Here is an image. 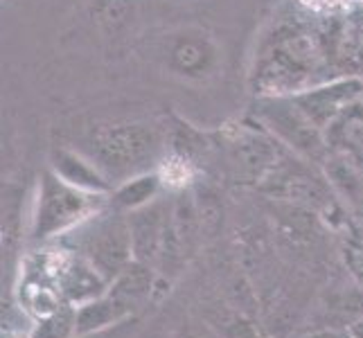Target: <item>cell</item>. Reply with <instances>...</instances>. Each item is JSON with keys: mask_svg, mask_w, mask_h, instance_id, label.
<instances>
[{"mask_svg": "<svg viewBox=\"0 0 363 338\" xmlns=\"http://www.w3.org/2000/svg\"><path fill=\"white\" fill-rule=\"evenodd\" d=\"M74 320H77V311H74V307L68 311L59 309L57 314L43 318L36 338H77Z\"/></svg>", "mask_w": 363, "mask_h": 338, "instance_id": "9a60e30c", "label": "cell"}, {"mask_svg": "<svg viewBox=\"0 0 363 338\" xmlns=\"http://www.w3.org/2000/svg\"><path fill=\"white\" fill-rule=\"evenodd\" d=\"M106 289L108 282L84 257L72 259L70 264L64 266V273H61V291H64V295L74 307L86 305L91 300L104 295Z\"/></svg>", "mask_w": 363, "mask_h": 338, "instance_id": "5bb4252c", "label": "cell"}, {"mask_svg": "<svg viewBox=\"0 0 363 338\" xmlns=\"http://www.w3.org/2000/svg\"><path fill=\"white\" fill-rule=\"evenodd\" d=\"M314 338H354V336L350 334V332H345V334H341V332H328V334H318Z\"/></svg>", "mask_w": 363, "mask_h": 338, "instance_id": "e0dca14e", "label": "cell"}, {"mask_svg": "<svg viewBox=\"0 0 363 338\" xmlns=\"http://www.w3.org/2000/svg\"><path fill=\"white\" fill-rule=\"evenodd\" d=\"M325 176L354 215L363 217V162L350 156L330 154L325 160Z\"/></svg>", "mask_w": 363, "mask_h": 338, "instance_id": "8fae6325", "label": "cell"}, {"mask_svg": "<svg viewBox=\"0 0 363 338\" xmlns=\"http://www.w3.org/2000/svg\"><path fill=\"white\" fill-rule=\"evenodd\" d=\"M294 3L309 16L318 18H336L345 14L352 0H294Z\"/></svg>", "mask_w": 363, "mask_h": 338, "instance_id": "2e32d148", "label": "cell"}, {"mask_svg": "<svg viewBox=\"0 0 363 338\" xmlns=\"http://www.w3.org/2000/svg\"><path fill=\"white\" fill-rule=\"evenodd\" d=\"M361 104H363V97H361Z\"/></svg>", "mask_w": 363, "mask_h": 338, "instance_id": "ffe728a7", "label": "cell"}, {"mask_svg": "<svg viewBox=\"0 0 363 338\" xmlns=\"http://www.w3.org/2000/svg\"><path fill=\"white\" fill-rule=\"evenodd\" d=\"M334 66V30L328 34L314 25L286 21L275 25L257 50L250 72L253 93L257 97L294 95L336 77Z\"/></svg>", "mask_w": 363, "mask_h": 338, "instance_id": "6da1fadb", "label": "cell"}, {"mask_svg": "<svg viewBox=\"0 0 363 338\" xmlns=\"http://www.w3.org/2000/svg\"><path fill=\"white\" fill-rule=\"evenodd\" d=\"M108 196L91 194L61 181L55 171L45 169L36 183L30 210V237L48 242L59 235L82 228L108 208Z\"/></svg>", "mask_w": 363, "mask_h": 338, "instance_id": "7a4b0ae2", "label": "cell"}, {"mask_svg": "<svg viewBox=\"0 0 363 338\" xmlns=\"http://www.w3.org/2000/svg\"><path fill=\"white\" fill-rule=\"evenodd\" d=\"M48 169L55 171L68 185L77 187V190L104 196H111V192H113V181L106 176L104 169L91 156H84L82 152H74V149H55L52 156H50Z\"/></svg>", "mask_w": 363, "mask_h": 338, "instance_id": "9c48e42d", "label": "cell"}, {"mask_svg": "<svg viewBox=\"0 0 363 338\" xmlns=\"http://www.w3.org/2000/svg\"><path fill=\"white\" fill-rule=\"evenodd\" d=\"M74 311H77V320H74L77 338L106 332L111 327H116V325H122L133 314L122 300H118L113 293H108V289L104 295L91 300V303L74 307Z\"/></svg>", "mask_w": 363, "mask_h": 338, "instance_id": "30bf717a", "label": "cell"}, {"mask_svg": "<svg viewBox=\"0 0 363 338\" xmlns=\"http://www.w3.org/2000/svg\"><path fill=\"white\" fill-rule=\"evenodd\" d=\"M294 104L305 113V118L318 127L323 133L343 113L361 102L363 77L361 74H336V77L320 81L316 86L289 95Z\"/></svg>", "mask_w": 363, "mask_h": 338, "instance_id": "52a82bcc", "label": "cell"}, {"mask_svg": "<svg viewBox=\"0 0 363 338\" xmlns=\"http://www.w3.org/2000/svg\"><path fill=\"white\" fill-rule=\"evenodd\" d=\"M352 5H357L359 9H363V0H352Z\"/></svg>", "mask_w": 363, "mask_h": 338, "instance_id": "d6986e66", "label": "cell"}, {"mask_svg": "<svg viewBox=\"0 0 363 338\" xmlns=\"http://www.w3.org/2000/svg\"><path fill=\"white\" fill-rule=\"evenodd\" d=\"M169 205H165L156 198L154 203H149L140 210L127 212L129 230H131V242H133V257L135 261L147 266H154L162 244H165L167 235V223H169Z\"/></svg>", "mask_w": 363, "mask_h": 338, "instance_id": "ba28073f", "label": "cell"}, {"mask_svg": "<svg viewBox=\"0 0 363 338\" xmlns=\"http://www.w3.org/2000/svg\"><path fill=\"white\" fill-rule=\"evenodd\" d=\"M330 154L350 156L363 162V104L357 102L325 129Z\"/></svg>", "mask_w": 363, "mask_h": 338, "instance_id": "4fadbf2b", "label": "cell"}, {"mask_svg": "<svg viewBox=\"0 0 363 338\" xmlns=\"http://www.w3.org/2000/svg\"><path fill=\"white\" fill-rule=\"evenodd\" d=\"M82 228L86 230L84 237V253L82 257L91 261V266L102 275L111 284L118 275L127 269L133 257V242L127 215L113 208L111 215L106 210L97 215Z\"/></svg>", "mask_w": 363, "mask_h": 338, "instance_id": "8992f818", "label": "cell"}, {"mask_svg": "<svg viewBox=\"0 0 363 338\" xmlns=\"http://www.w3.org/2000/svg\"><path fill=\"white\" fill-rule=\"evenodd\" d=\"M253 116L257 127L269 131L282 147L291 149L305 162L325 165V160L330 158L325 133L305 118V113L294 104L289 95L257 97Z\"/></svg>", "mask_w": 363, "mask_h": 338, "instance_id": "5b68a950", "label": "cell"}, {"mask_svg": "<svg viewBox=\"0 0 363 338\" xmlns=\"http://www.w3.org/2000/svg\"><path fill=\"white\" fill-rule=\"evenodd\" d=\"M165 149L160 129L149 122H113L91 135V158L108 179H129L152 167Z\"/></svg>", "mask_w": 363, "mask_h": 338, "instance_id": "3957f363", "label": "cell"}, {"mask_svg": "<svg viewBox=\"0 0 363 338\" xmlns=\"http://www.w3.org/2000/svg\"><path fill=\"white\" fill-rule=\"evenodd\" d=\"M350 334H352L354 338H363V318L357 320V322L352 325V329H350Z\"/></svg>", "mask_w": 363, "mask_h": 338, "instance_id": "ac0fdd59", "label": "cell"}, {"mask_svg": "<svg viewBox=\"0 0 363 338\" xmlns=\"http://www.w3.org/2000/svg\"><path fill=\"white\" fill-rule=\"evenodd\" d=\"M158 59L172 77L190 84H206L219 77L223 68V50L203 28L169 30L158 43Z\"/></svg>", "mask_w": 363, "mask_h": 338, "instance_id": "277c9868", "label": "cell"}, {"mask_svg": "<svg viewBox=\"0 0 363 338\" xmlns=\"http://www.w3.org/2000/svg\"><path fill=\"white\" fill-rule=\"evenodd\" d=\"M165 187V181H162L158 167L156 169H147L140 174H133V176L120 181L113 192L108 196L111 208H116L120 212H133L140 210L149 203H154L160 196V190Z\"/></svg>", "mask_w": 363, "mask_h": 338, "instance_id": "7c38bea8", "label": "cell"}]
</instances>
